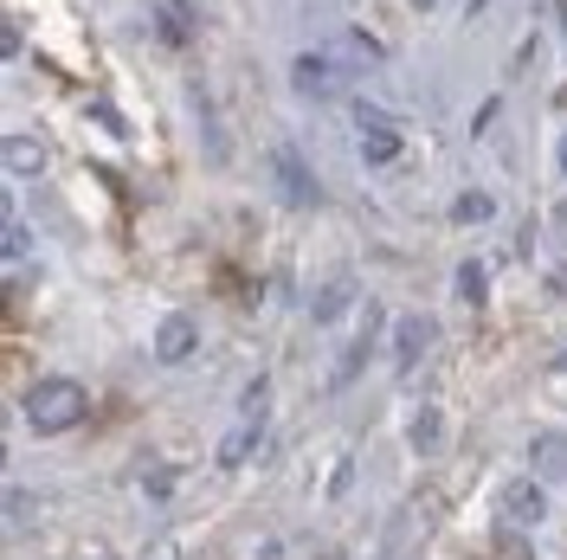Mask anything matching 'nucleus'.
Here are the masks:
<instances>
[{
    "mask_svg": "<svg viewBox=\"0 0 567 560\" xmlns=\"http://www.w3.org/2000/svg\"><path fill=\"white\" fill-rule=\"evenodd\" d=\"M84 413H91V393L78 381H39L33 393H27V425L45 432V438H52V432H71Z\"/></svg>",
    "mask_w": 567,
    "mask_h": 560,
    "instance_id": "f257e3e1",
    "label": "nucleus"
},
{
    "mask_svg": "<svg viewBox=\"0 0 567 560\" xmlns=\"http://www.w3.org/2000/svg\"><path fill=\"white\" fill-rule=\"evenodd\" d=\"M290 84H297V97H310V104H322V97H336V91H342V71H336V52H303V59L290 65Z\"/></svg>",
    "mask_w": 567,
    "mask_h": 560,
    "instance_id": "f03ea898",
    "label": "nucleus"
},
{
    "mask_svg": "<svg viewBox=\"0 0 567 560\" xmlns=\"http://www.w3.org/2000/svg\"><path fill=\"white\" fill-rule=\"evenodd\" d=\"M194 349H200V322H194L187 310L162 315V329H155V361L181 367V361H194Z\"/></svg>",
    "mask_w": 567,
    "mask_h": 560,
    "instance_id": "7ed1b4c3",
    "label": "nucleus"
},
{
    "mask_svg": "<svg viewBox=\"0 0 567 560\" xmlns=\"http://www.w3.org/2000/svg\"><path fill=\"white\" fill-rule=\"evenodd\" d=\"M542 516H548V490H542L535 477H509V484H503V522L535 528Z\"/></svg>",
    "mask_w": 567,
    "mask_h": 560,
    "instance_id": "20e7f679",
    "label": "nucleus"
},
{
    "mask_svg": "<svg viewBox=\"0 0 567 560\" xmlns=\"http://www.w3.org/2000/svg\"><path fill=\"white\" fill-rule=\"evenodd\" d=\"M425 349H432V322L425 315H400V329H393V367L413 374L425 361Z\"/></svg>",
    "mask_w": 567,
    "mask_h": 560,
    "instance_id": "39448f33",
    "label": "nucleus"
},
{
    "mask_svg": "<svg viewBox=\"0 0 567 560\" xmlns=\"http://www.w3.org/2000/svg\"><path fill=\"white\" fill-rule=\"evenodd\" d=\"M271 168H278L284 200H290V207H317V200H322L317 175H310V168H297V155H290V148H271Z\"/></svg>",
    "mask_w": 567,
    "mask_h": 560,
    "instance_id": "423d86ee",
    "label": "nucleus"
},
{
    "mask_svg": "<svg viewBox=\"0 0 567 560\" xmlns=\"http://www.w3.org/2000/svg\"><path fill=\"white\" fill-rule=\"evenodd\" d=\"M374 329H381V303H361V335L342 349V367H336V386H349L361 367H368V349H374Z\"/></svg>",
    "mask_w": 567,
    "mask_h": 560,
    "instance_id": "0eeeda50",
    "label": "nucleus"
},
{
    "mask_svg": "<svg viewBox=\"0 0 567 560\" xmlns=\"http://www.w3.org/2000/svg\"><path fill=\"white\" fill-rule=\"evenodd\" d=\"M529 464H535V477H567V432H535Z\"/></svg>",
    "mask_w": 567,
    "mask_h": 560,
    "instance_id": "6e6552de",
    "label": "nucleus"
},
{
    "mask_svg": "<svg viewBox=\"0 0 567 560\" xmlns=\"http://www.w3.org/2000/svg\"><path fill=\"white\" fill-rule=\"evenodd\" d=\"M258 438H265V419H246L239 432H226V438H219V470H239V464L258 452Z\"/></svg>",
    "mask_w": 567,
    "mask_h": 560,
    "instance_id": "1a4fd4ad",
    "label": "nucleus"
},
{
    "mask_svg": "<svg viewBox=\"0 0 567 560\" xmlns=\"http://www.w3.org/2000/svg\"><path fill=\"white\" fill-rule=\"evenodd\" d=\"M7 168H13V175H45V142L39 136H7Z\"/></svg>",
    "mask_w": 567,
    "mask_h": 560,
    "instance_id": "9d476101",
    "label": "nucleus"
},
{
    "mask_svg": "<svg viewBox=\"0 0 567 560\" xmlns=\"http://www.w3.org/2000/svg\"><path fill=\"white\" fill-rule=\"evenodd\" d=\"M349 303H354V278H336V283H322V297H317V322H342L349 315Z\"/></svg>",
    "mask_w": 567,
    "mask_h": 560,
    "instance_id": "9b49d317",
    "label": "nucleus"
},
{
    "mask_svg": "<svg viewBox=\"0 0 567 560\" xmlns=\"http://www.w3.org/2000/svg\"><path fill=\"white\" fill-rule=\"evenodd\" d=\"M361 155H368V168H393V162L406 155V142L393 136V129H368V136H361Z\"/></svg>",
    "mask_w": 567,
    "mask_h": 560,
    "instance_id": "f8f14e48",
    "label": "nucleus"
},
{
    "mask_svg": "<svg viewBox=\"0 0 567 560\" xmlns=\"http://www.w3.org/2000/svg\"><path fill=\"white\" fill-rule=\"evenodd\" d=\"M452 219H458V226H484V219H496V200L484 187H464L458 200H452Z\"/></svg>",
    "mask_w": 567,
    "mask_h": 560,
    "instance_id": "ddd939ff",
    "label": "nucleus"
},
{
    "mask_svg": "<svg viewBox=\"0 0 567 560\" xmlns=\"http://www.w3.org/2000/svg\"><path fill=\"white\" fill-rule=\"evenodd\" d=\"M439 438H445V413H439V406H420V413H413V452H432Z\"/></svg>",
    "mask_w": 567,
    "mask_h": 560,
    "instance_id": "4468645a",
    "label": "nucleus"
},
{
    "mask_svg": "<svg viewBox=\"0 0 567 560\" xmlns=\"http://www.w3.org/2000/svg\"><path fill=\"white\" fill-rule=\"evenodd\" d=\"M452 290H458L464 303L477 310V303H484V265H477V258H464V265H458V278H452Z\"/></svg>",
    "mask_w": 567,
    "mask_h": 560,
    "instance_id": "2eb2a0df",
    "label": "nucleus"
},
{
    "mask_svg": "<svg viewBox=\"0 0 567 560\" xmlns=\"http://www.w3.org/2000/svg\"><path fill=\"white\" fill-rule=\"evenodd\" d=\"M0 251H7V265H27L33 258V239H27V226L7 212V232H0Z\"/></svg>",
    "mask_w": 567,
    "mask_h": 560,
    "instance_id": "dca6fc26",
    "label": "nucleus"
},
{
    "mask_svg": "<svg viewBox=\"0 0 567 560\" xmlns=\"http://www.w3.org/2000/svg\"><path fill=\"white\" fill-rule=\"evenodd\" d=\"M496 554H503V560H535V554H529V541H523V528H516V522H503V528H496Z\"/></svg>",
    "mask_w": 567,
    "mask_h": 560,
    "instance_id": "f3484780",
    "label": "nucleus"
},
{
    "mask_svg": "<svg viewBox=\"0 0 567 560\" xmlns=\"http://www.w3.org/2000/svg\"><path fill=\"white\" fill-rule=\"evenodd\" d=\"M7 509H13V535H27V522H33V496L13 490V502H7Z\"/></svg>",
    "mask_w": 567,
    "mask_h": 560,
    "instance_id": "a211bd4d",
    "label": "nucleus"
},
{
    "mask_svg": "<svg viewBox=\"0 0 567 560\" xmlns=\"http://www.w3.org/2000/svg\"><path fill=\"white\" fill-rule=\"evenodd\" d=\"M0 59H20V20H0Z\"/></svg>",
    "mask_w": 567,
    "mask_h": 560,
    "instance_id": "6ab92c4d",
    "label": "nucleus"
},
{
    "mask_svg": "<svg viewBox=\"0 0 567 560\" xmlns=\"http://www.w3.org/2000/svg\"><path fill=\"white\" fill-rule=\"evenodd\" d=\"M142 490H148V496H168V490H175V477H168V470H155V477H142Z\"/></svg>",
    "mask_w": 567,
    "mask_h": 560,
    "instance_id": "aec40b11",
    "label": "nucleus"
},
{
    "mask_svg": "<svg viewBox=\"0 0 567 560\" xmlns=\"http://www.w3.org/2000/svg\"><path fill=\"white\" fill-rule=\"evenodd\" d=\"M555 239L567 246V207H555Z\"/></svg>",
    "mask_w": 567,
    "mask_h": 560,
    "instance_id": "412c9836",
    "label": "nucleus"
},
{
    "mask_svg": "<svg viewBox=\"0 0 567 560\" xmlns=\"http://www.w3.org/2000/svg\"><path fill=\"white\" fill-rule=\"evenodd\" d=\"M548 290H555V297H567V271H555V278H548Z\"/></svg>",
    "mask_w": 567,
    "mask_h": 560,
    "instance_id": "4be33fe9",
    "label": "nucleus"
},
{
    "mask_svg": "<svg viewBox=\"0 0 567 560\" xmlns=\"http://www.w3.org/2000/svg\"><path fill=\"white\" fill-rule=\"evenodd\" d=\"M555 367H561V374H567V349H561V354H555Z\"/></svg>",
    "mask_w": 567,
    "mask_h": 560,
    "instance_id": "5701e85b",
    "label": "nucleus"
},
{
    "mask_svg": "<svg viewBox=\"0 0 567 560\" xmlns=\"http://www.w3.org/2000/svg\"><path fill=\"white\" fill-rule=\"evenodd\" d=\"M561 175H567V136H561Z\"/></svg>",
    "mask_w": 567,
    "mask_h": 560,
    "instance_id": "b1692460",
    "label": "nucleus"
}]
</instances>
